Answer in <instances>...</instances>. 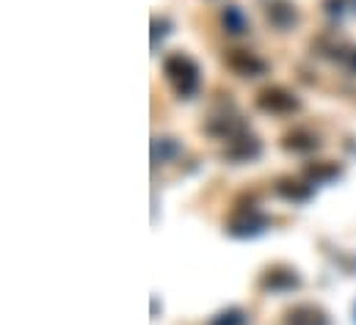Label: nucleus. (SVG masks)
Here are the masks:
<instances>
[{"mask_svg": "<svg viewBox=\"0 0 356 325\" xmlns=\"http://www.w3.org/2000/svg\"><path fill=\"white\" fill-rule=\"evenodd\" d=\"M260 105L268 108V110H290V108H296V99L290 97V94H284L282 88H266L263 94H260Z\"/></svg>", "mask_w": 356, "mask_h": 325, "instance_id": "2", "label": "nucleus"}, {"mask_svg": "<svg viewBox=\"0 0 356 325\" xmlns=\"http://www.w3.org/2000/svg\"><path fill=\"white\" fill-rule=\"evenodd\" d=\"M166 72L172 81H188L191 85H196V67L185 56H172L166 61Z\"/></svg>", "mask_w": 356, "mask_h": 325, "instance_id": "1", "label": "nucleus"}, {"mask_svg": "<svg viewBox=\"0 0 356 325\" xmlns=\"http://www.w3.org/2000/svg\"><path fill=\"white\" fill-rule=\"evenodd\" d=\"M224 22H227L229 28H235V33H241V28H243V17H241V11H238V8H227Z\"/></svg>", "mask_w": 356, "mask_h": 325, "instance_id": "4", "label": "nucleus"}, {"mask_svg": "<svg viewBox=\"0 0 356 325\" xmlns=\"http://www.w3.org/2000/svg\"><path fill=\"white\" fill-rule=\"evenodd\" d=\"M287 325H329V323H326V317L318 309L301 306V309H296V312L287 315Z\"/></svg>", "mask_w": 356, "mask_h": 325, "instance_id": "3", "label": "nucleus"}]
</instances>
